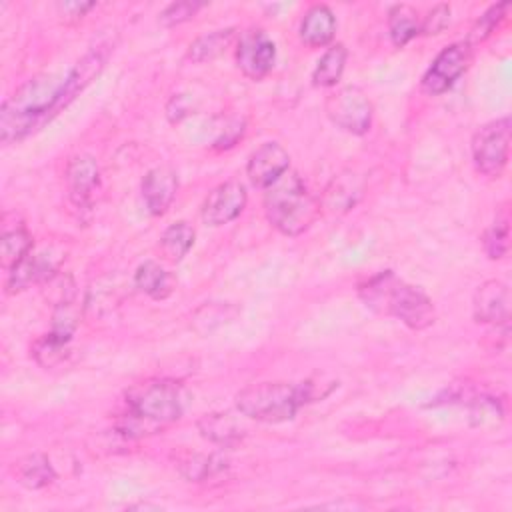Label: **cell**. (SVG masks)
Wrapping results in <instances>:
<instances>
[{"label": "cell", "instance_id": "5bb4252c", "mask_svg": "<svg viewBox=\"0 0 512 512\" xmlns=\"http://www.w3.org/2000/svg\"><path fill=\"white\" fill-rule=\"evenodd\" d=\"M110 50H112V42H98L66 74L64 92H62V108H66L102 72V68L110 56Z\"/></svg>", "mask_w": 512, "mask_h": 512}, {"label": "cell", "instance_id": "8fae6325", "mask_svg": "<svg viewBox=\"0 0 512 512\" xmlns=\"http://www.w3.org/2000/svg\"><path fill=\"white\" fill-rule=\"evenodd\" d=\"M290 170V154L278 142H264L256 148L246 164V176L252 186L266 190Z\"/></svg>", "mask_w": 512, "mask_h": 512}, {"label": "cell", "instance_id": "4fadbf2b", "mask_svg": "<svg viewBox=\"0 0 512 512\" xmlns=\"http://www.w3.org/2000/svg\"><path fill=\"white\" fill-rule=\"evenodd\" d=\"M100 184V168L94 156L78 154L66 166V186L76 208H88Z\"/></svg>", "mask_w": 512, "mask_h": 512}, {"label": "cell", "instance_id": "1f68e13d", "mask_svg": "<svg viewBox=\"0 0 512 512\" xmlns=\"http://www.w3.org/2000/svg\"><path fill=\"white\" fill-rule=\"evenodd\" d=\"M450 24V6L448 4H436L424 20H420V34H440Z\"/></svg>", "mask_w": 512, "mask_h": 512}, {"label": "cell", "instance_id": "9c48e42d", "mask_svg": "<svg viewBox=\"0 0 512 512\" xmlns=\"http://www.w3.org/2000/svg\"><path fill=\"white\" fill-rule=\"evenodd\" d=\"M274 60L276 46L264 30L250 28L238 36L236 64L246 78L262 80L274 68Z\"/></svg>", "mask_w": 512, "mask_h": 512}, {"label": "cell", "instance_id": "8992f818", "mask_svg": "<svg viewBox=\"0 0 512 512\" xmlns=\"http://www.w3.org/2000/svg\"><path fill=\"white\" fill-rule=\"evenodd\" d=\"M510 116L492 120L472 136V160L480 174L500 176L510 154Z\"/></svg>", "mask_w": 512, "mask_h": 512}, {"label": "cell", "instance_id": "d6a6232c", "mask_svg": "<svg viewBox=\"0 0 512 512\" xmlns=\"http://www.w3.org/2000/svg\"><path fill=\"white\" fill-rule=\"evenodd\" d=\"M56 8L66 16V18H82L90 8H94V2H60Z\"/></svg>", "mask_w": 512, "mask_h": 512}, {"label": "cell", "instance_id": "7402d4cb", "mask_svg": "<svg viewBox=\"0 0 512 512\" xmlns=\"http://www.w3.org/2000/svg\"><path fill=\"white\" fill-rule=\"evenodd\" d=\"M194 236H196V234H194V228H192L188 222L180 220V222L170 224V226L162 232L160 242H158V248H160L162 258L168 260V262H172V264L180 262V260L190 252V248H192V244H194Z\"/></svg>", "mask_w": 512, "mask_h": 512}, {"label": "cell", "instance_id": "f546056e", "mask_svg": "<svg viewBox=\"0 0 512 512\" xmlns=\"http://www.w3.org/2000/svg\"><path fill=\"white\" fill-rule=\"evenodd\" d=\"M360 194V188L354 186V178L352 180H342V178H334V182L330 184V188L326 190V198L328 204L336 210H348L356 204V198Z\"/></svg>", "mask_w": 512, "mask_h": 512}, {"label": "cell", "instance_id": "52a82bcc", "mask_svg": "<svg viewBox=\"0 0 512 512\" xmlns=\"http://www.w3.org/2000/svg\"><path fill=\"white\" fill-rule=\"evenodd\" d=\"M326 116L340 130L362 136L372 126L374 108L370 98L356 86H344L332 92L324 104Z\"/></svg>", "mask_w": 512, "mask_h": 512}, {"label": "cell", "instance_id": "3957f363", "mask_svg": "<svg viewBox=\"0 0 512 512\" xmlns=\"http://www.w3.org/2000/svg\"><path fill=\"white\" fill-rule=\"evenodd\" d=\"M66 76L44 74L28 80L16 94L2 104L0 110V140L12 144L28 136L34 128L50 120L62 110V92Z\"/></svg>", "mask_w": 512, "mask_h": 512}, {"label": "cell", "instance_id": "ba28073f", "mask_svg": "<svg viewBox=\"0 0 512 512\" xmlns=\"http://www.w3.org/2000/svg\"><path fill=\"white\" fill-rule=\"evenodd\" d=\"M472 62V46L468 42H454L438 52L430 68L422 76V90L430 96L444 94L468 70Z\"/></svg>", "mask_w": 512, "mask_h": 512}, {"label": "cell", "instance_id": "cb8c5ba5", "mask_svg": "<svg viewBox=\"0 0 512 512\" xmlns=\"http://www.w3.org/2000/svg\"><path fill=\"white\" fill-rule=\"evenodd\" d=\"M388 34L394 46L408 44L420 34L418 12L408 4H396L388 12Z\"/></svg>", "mask_w": 512, "mask_h": 512}, {"label": "cell", "instance_id": "30bf717a", "mask_svg": "<svg viewBox=\"0 0 512 512\" xmlns=\"http://www.w3.org/2000/svg\"><path fill=\"white\" fill-rule=\"evenodd\" d=\"M248 202V194L242 182L228 180L208 192L202 204V220L210 226H224L236 220Z\"/></svg>", "mask_w": 512, "mask_h": 512}, {"label": "cell", "instance_id": "277c9868", "mask_svg": "<svg viewBox=\"0 0 512 512\" xmlns=\"http://www.w3.org/2000/svg\"><path fill=\"white\" fill-rule=\"evenodd\" d=\"M358 296L372 312L392 316L412 330H424L436 320L432 300L418 286L404 282L392 270L378 272L360 282Z\"/></svg>", "mask_w": 512, "mask_h": 512}, {"label": "cell", "instance_id": "ffe728a7", "mask_svg": "<svg viewBox=\"0 0 512 512\" xmlns=\"http://www.w3.org/2000/svg\"><path fill=\"white\" fill-rule=\"evenodd\" d=\"M238 36L240 34L236 28H222V30H212L208 34H202L190 44L188 58L196 64L210 62L222 56L234 42H238Z\"/></svg>", "mask_w": 512, "mask_h": 512}, {"label": "cell", "instance_id": "4dcf8cb0", "mask_svg": "<svg viewBox=\"0 0 512 512\" xmlns=\"http://www.w3.org/2000/svg\"><path fill=\"white\" fill-rule=\"evenodd\" d=\"M204 4L200 2H190V0H184V2H172L168 4L160 16H158V22L166 28H172V26H178L190 18L196 16V12L202 8Z\"/></svg>", "mask_w": 512, "mask_h": 512}, {"label": "cell", "instance_id": "9a60e30c", "mask_svg": "<svg viewBox=\"0 0 512 512\" xmlns=\"http://www.w3.org/2000/svg\"><path fill=\"white\" fill-rule=\"evenodd\" d=\"M142 198L152 216H162L178 190V176L176 170L170 166H156L146 172L142 180Z\"/></svg>", "mask_w": 512, "mask_h": 512}, {"label": "cell", "instance_id": "83f0119b", "mask_svg": "<svg viewBox=\"0 0 512 512\" xmlns=\"http://www.w3.org/2000/svg\"><path fill=\"white\" fill-rule=\"evenodd\" d=\"M508 8H510V2H500V4L490 6V8L478 18V22L472 26L468 44L472 46V42H484V40L498 28V24L506 18Z\"/></svg>", "mask_w": 512, "mask_h": 512}, {"label": "cell", "instance_id": "2e32d148", "mask_svg": "<svg viewBox=\"0 0 512 512\" xmlns=\"http://www.w3.org/2000/svg\"><path fill=\"white\" fill-rule=\"evenodd\" d=\"M56 272V262L50 260L46 254H34L32 250L8 270V292H20L24 288H30L32 284L48 282Z\"/></svg>", "mask_w": 512, "mask_h": 512}, {"label": "cell", "instance_id": "6da1fadb", "mask_svg": "<svg viewBox=\"0 0 512 512\" xmlns=\"http://www.w3.org/2000/svg\"><path fill=\"white\" fill-rule=\"evenodd\" d=\"M334 388L336 382L324 376L302 382H256L236 394V408L250 420L280 424L292 420L302 406L326 398Z\"/></svg>", "mask_w": 512, "mask_h": 512}, {"label": "cell", "instance_id": "d6986e66", "mask_svg": "<svg viewBox=\"0 0 512 512\" xmlns=\"http://www.w3.org/2000/svg\"><path fill=\"white\" fill-rule=\"evenodd\" d=\"M12 472H14L16 482L28 490H40V488L52 484L56 478V472H54L50 460L40 452L28 454V456L20 458L18 462H14Z\"/></svg>", "mask_w": 512, "mask_h": 512}, {"label": "cell", "instance_id": "5b68a950", "mask_svg": "<svg viewBox=\"0 0 512 512\" xmlns=\"http://www.w3.org/2000/svg\"><path fill=\"white\" fill-rule=\"evenodd\" d=\"M318 212L320 206L316 198L308 192L304 180L292 170L264 190V214L284 236H298L306 232L314 224Z\"/></svg>", "mask_w": 512, "mask_h": 512}, {"label": "cell", "instance_id": "44dd1931", "mask_svg": "<svg viewBox=\"0 0 512 512\" xmlns=\"http://www.w3.org/2000/svg\"><path fill=\"white\" fill-rule=\"evenodd\" d=\"M134 286L154 300H164L170 296L174 284L172 276L154 260H146L134 272Z\"/></svg>", "mask_w": 512, "mask_h": 512}, {"label": "cell", "instance_id": "e0dca14e", "mask_svg": "<svg viewBox=\"0 0 512 512\" xmlns=\"http://www.w3.org/2000/svg\"><path fill=\"white\" fill-rule=\"evenodd\" d=\"M300 40L310 48L328 46L336 34V16L326 4H314L300 20Z\"/></svg>", "mask_w": 512, "mask_h": 512}, {"label": "cell", "instance_id": "ac0fdd59", "mask_svg": "<svg viewBox=\"0 0 512 512\" xmlns=\"http://www.w3.org/2000/svg\"><path fill=\"white\" fill-rule=\"evenodd\" d=\"M198 432L202 438L218 444L222 448H232L242 442L244 428L242 424L228 412H210L198 420Z\"/></svg>", "mask_w": 512, "mask_h": 512}, {"label": "cell", "instance_id": "d4e9b609", "mask_svg": "<svg viewBox=\"0 0 512 512\" xmlns=\"http://www.w3.org/2000/svg\"><path fill=\"white\" fill-rule=\"evenodd\" d=\"M32 250V236L24 226H16L14 230H4L0 240V256L2 268L10 270L16 266L28 252Z\"/></svg>", "mask_w": 512, "mask_h": 512}, {"label": "cell", "instance_id": "484cf974", "mask_svg": "<svg viewBox=\"0 0 512 512\" xmlns=\"http://www.w3.org/2000/svg\"><path fill=\"white\" fill-rule=\"evenodd\" d=\"M68 352H70V342L60 340L50 332L38 338L32 346V356L42 368H56L68 358Z\"/></svg>", "mask_w": 512, "mask_h": 512}, {"label": "cell", "instance_id": "7c38bea8", "mask_svg": "<svg viewBox=\"0 0 512 512\" xmlns=\"http://www.w3.org/2000/svg\"><path fill=\"white\" fill-rule=\"evenodd\" d=\"M472 314L480 324L508 326L510 320V290L500 280L482 282L472 298Z\"/></svg>", "mask_w": 512, "mask_h": 512}, {"label": "cell", "instance_id": "f1b7e54d", "mask_svg": "<svg viewBox=\"0 0 512 512\" xmlns=\"http://www.w3.org/2000/svg\"><path fill=\"white\" fill-rule=\"evenodd\" d=\"M508 240H510L508 218H498L482 236V244H484V250H486L488 258L498 260V258L506 256Z\"/></svg>", "mask_w": 512, "mask_h": 512}, {"label": "cell", "instance_id": "7a4b0ae2", "mask_svg": "<svg viewBox=\"0 0 512 512\" xmlns=\"http://www.w3.org/2000/svg\"><path fill=\"white\" fill-rule=\"evenodd\" d=\"M126 412L118 420L120 434L138 438L154 434L182 418L184 398L178 382L148 378L126 390Z\"/></svg>", "mask_w": 512, "mask_h": 512}, {"label": "cell", "instance_id": "4316f807", "mask_svg": "<svg viewBox=\"0 0 512 512\" xmlns=\"http://www.w3.org/2000/svg\"><path fill=\"white\" fill-rule=\"evenodd\" d=\"M226 458L222 456H202V454H192L188 456L186 462H182V474L188 478V480H194V482H202L210 476H214L216 472L224 470L226 468Z\"/></svg>", "mask_w": 512, "mask_h": 512}, {"label": "cell", "instance_id": "836d02e7", "mask_svg": "<svg viewBox=\"0 0 512 512\" xmlns=\"http://www.w3.org/2000/svg\"><path fill=\"white\" fill-rule=\"evenodd\" d=\"M166 114L172 122L182 120L186 114H190V108L184 104V96H174L168 106H166Z\"/></svg>", "mask_w": 512, "mask_h": 512}, {"label": "cell", "instance_id": "603a6c76", "mask_svg": "<svg viewBox=\"0 0 512 512\" xmlns=\"http://www.w3.org/2000/svg\"><path fill=\"white\" fill-rule=\"evenodd\" d=\"M348 60V50L344 44H332L322 58L318 60L314 72H312V84L320 88H332L342 78L344 66Z\"/></svg>", "mask_w": 512, "mask_h": 512}]
</instances>
